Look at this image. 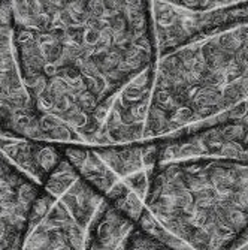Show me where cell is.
I'll list each match as a JSON object with an SVG mask.
<instances>
[{"instance_id":"9c48e42d","label":"cell","mask_w":248,"mask_h":250,"mask_svg":"<svg viewBox=\"0 0 248 250\" xmlns=\"http://www.w3.org/2000/svg\"><path fill=\"white\" fill-rule=\"evenodd\" d=\"M126 250H175V249L166 246L160 240L154 238L153 235H150L138 226L132 234Z\"/></svg>"},{"instance_id":"30bf717a","label":"cell","mask_w":248,"mask_h":250,"mask_svg":"<svg viewBox=\"0 0 248 250\" xmlns=\"http://www.w3.org/2000/svg\"><path fill=\"white\" fill-rule=\"evenodd\" d=\"M232 250H248V231H247V234L235 244V247H233Z\"/></svg>"},{"instance_id":"277c9868","label":"cell","mask_w":248,"mask_h":250,"mask_svg":"<svg viewBox=\"0 0 248 250\" xmlns=\"http://www.w3.org/2000/svg\"><path fill=\"white\" fill-rule=\"evenodd\" d=\"M136 228L64 159L35 202L21 250H126Z\"/></svg>"},{"instance_id":"5b68a950","label":"cell","mask_w":248,"mask_h":250,"mask_svg":"<svg viewBox=\"0 0 248 250\" xmlns=\"http://www.w3.org/2000/svg\"><path fill=\"white\" fill-rule=\"evenodd\" d=\"M79 177L124 217L139 225L160 164V143L121 147H61Z\"/></svg>"},{"instance_id":"ba28073f","label":"cell","mask_w":248,"mask_h":250,"mask_svg":"<svg viewBox=\"0 0 248 250\" xmlns=\"http://www.w3.org/2000/svg\"><path fill=\"white\" fill-rule=\"evenodd\" d=\"M160 162L193 157H221L248 162V112L212 129L160 143Z\"/></svg>"},{"instance_id":"8992f818","label":"cell","mask_w":248,"mask_h":250,"mask_svg":"<svg viewBox=\"0 0 248 250\" xmlns=\"http://www.w3.org/2000/svg\"><path fill=\"white\" fill-rule=\"evenodd\" d=\"M155 57L248 18V2H148Z\"/></svg>"},{"instance_id":"7a4b0ae2","label":"cell","mask_w":248,"mask_h":250,"mask_svg":"<svg viewBox=\"0 0 248 250\" xmlns=\"http://www.w3.org/2000/svg\"><path fill=\"white\" fill-rule=\"evenodd\" d=\"M248 112V18L155 57L145 143H168Z\"/></svg>"},{"instance_id":"3957f363","label":"cell","mask_w":248,"mask_h":250,"mask_svg":"<svg viewBox=\"0 0 248 250\" xmlns=\"http://www.w3.org/2000/svg\"><path fill=\"white\" fill-rule=\"evenodd\" d=\"M138 226L175 250H232L248 231V162H160Z\"/></svg>"},{"instance_id":"52a82bcc","label":"cell","mask_w":248,"mask_h":250,"mask_svg":"<svg viewBox=\"0 0 248 250\" xmlns=\"http://www.w3.org/2000/svg\"><path fill=\"white\" fill-rule=\"evenodd\" d=\"M42 186L0 151V250H21Z\"/></svg>"},{"instance_id":"6da1fadb","label":"cell","mask_w":248,"mask_h":250,"mask_svg":"<svg viewBox=\"0 0 248 250\" xmlns=\"http://www.w3.org/2000/svg\"><path fill=\"white\" fill-rule=\"evenodd\" d=\"M14 51L45 144H144L155 51L148 2H14Z\"/></svg>"}]
</instances>
